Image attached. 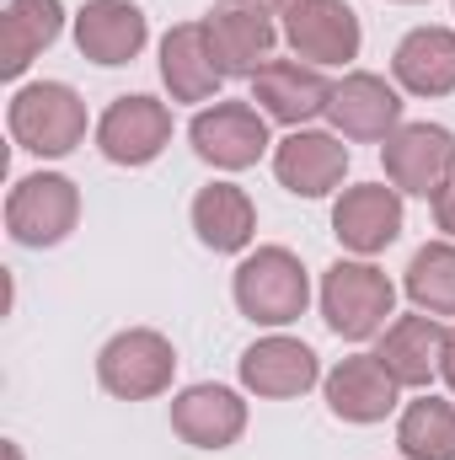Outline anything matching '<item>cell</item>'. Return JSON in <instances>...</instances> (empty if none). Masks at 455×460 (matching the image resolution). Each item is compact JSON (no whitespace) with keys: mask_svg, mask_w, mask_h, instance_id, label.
Wrapping results in <instances>:
<instances>
[{"mask_svg":"<svg viewBox=\"0 0 455 460\" xmlns=\"http://www.w3.org/2000/svg\"><path fill=\"white\" fill-rule=\"evenodd\" d=\"M306 300H311V279H306L300 257L284 252V246H257L236 268V305L257 327H290V322H300Z\"/></svg>","mask_w":455,"mask_h":460,"instance_id":"1","label":"cell"},{"mask_svg":"<svg viewBox=\"0 0 455 460\" xmlns=\"http://www.w3.org/2000/svg\"><path fill=\"white\" fill-rule=\"evenodd\" d=\"M397 311V289L370 262H333L322 273V316L348 343H370L386 332V316Z\"/></svg>","mask_w":455,"mask_h":460,"instance_id":"2","label":"cell"},{"mask_svg":"<svg viewBox=\"0 0 455 460\" xmlns=\"http://www.w3.org/2000/svg\"><path fill=\"white\" fill-rule=\"evenodd\" d=\"M11 139L32 155H70L86 139V102L65 81H32L11 97Z\"/></svg>","mask_w":455,"mask_h":460,"instance_id":"3","label":"cell"},{"mask_svg":"<svg viewBox=\"0 0 455 460\" xmlns=\"http://www.w3.org/2000/svg\"><path fill=\"white\" fill-rule=\"evenodd\" d=\"M81 220V193L59 172H32L5 199V230L22 246H59Z\"/></svg>","mask_w":455,"mask_h":460,"instance_id":"4","label":"cell"},{"mask_svg":"<svg viewBox=\"0 0 455 460\" xmlns=\"http://www.w3.org/2000/svg\"><path fill=\"white\" fill-rule=\"evenodd\" d=\"M386 177L397 193H413V199H440L455 182V134L440 123H402L386 150Z\"/></svg>","mask_w":455,"mask_h":460,"instance_id":"5","label":"cell"},{"mask_svg":"<svg viewBox=\"0 0 455 460\" xmlns=\"http://www.w3.org/2000/svg\"><path fill=\"white\" fill-rule=\"evenodd\" d=\"M172 369H177V353L150 327H129V332H118L113 343L97 353V380L118 402H150V396H161L172 385Z\"/></svg>","mask_w":455,"mask_h":460,"instance_id":"6","label":"cell"},{"mask_svg":"<svg viewBox=\"0 0 455 460\" xmlns=\"http://www.w3.org/2000/svg\"><path fill=\"white\" fill-rule=\"evenodd\" d=\"M204 32H210V54L226 70V81L230 75H257L273 59V43H279L273 16L257 0H226V5H215L204 16Z\"/></svg>","mask_w":455,"mask_h":460,"instance_id":"7","label":"cell"},{"mask_svg":"<svg viewBox=\"0 0 455 460\" xmlns=\"http://www.w3.org/2000/svg\"><path fill=\"white\" fill-rule=\"evenodd\" d=\"M188 139H193L199 161H210L220 172H246L268 150V123L252 102H215L188 123Z\"/></svg>","mask_w":455,"mask_h":460,"instance_id":"8","label":"cell"},{"mask_svg":"<svg viewBox=\"0 0 455 460\" xmlns=\"http://www.w3.org/2000/svg\"><path fill=\"white\" fill-rule=\"evenodd\" d=\"M252 102H257V113L273 118V123L306 128L317 113H327V102H333V81H327L317 65H300V59H268V65L252 75Z\"/></svg>","mask_w":455,"mask_h":460,"instance_id":"9","label":"cell"},{"mask_svg":"<svg viewBox=\"0 0 455 460\" xmlns=\"http://www.w3.org/2000/svg\"><path fill=\"white\" fill-rule=\"evenodd\" d=\"M284 43L295 49V59L306 65H348L364 43L359 32V16L348 0H306L284 16Z\"/></svg>","mask_w":455,"mask_h":460,"instance_id":"10","label":"cell"},{"mask_svg":"<svg viewBox=\"0 0 455 460\" xmlns=\"http://www.w3.org/2000/svg\"><path fill=\"white\" fill-rule=\"evenodd\" d=\"M172 139V113L156 97H118L97 123V145L113 166H150Z\"/></svg>","mask_w":455,"mask_h":460,"instance_id":"11","label":"cell"},{"mask_svg":"<svg viewBox=\"0 0 455 460\" xmlns=\"http://www.w3.org/2000/svg\"><path fill=\"white\" fill-rule=\"evenodd\" d=\"M343 172H348V145L322 134V128H295L273 150V177L295 199H327L343 182Z\"/></svg>","mask_w":455,"mask_h":460,"instance_id":"12","label":"cell"},{"mask_svg":"<svg viewBox=\"0 0 455 460\" xmlns=\"http://www.w3.org/2000/svg\"><path fill=\"white\" fill-rule=\"evenodd\" d=\"M333 235H338L348 252H359V257L386 252L402 235V193L386 188V182L348 188L338 204H333Z\"/></svg>","mask_w":455,"mask_h":460,"instance_id":"13","label":"cell"},{"mask_svg":"<svg viewBox=\"0 0 455 460\" xmlns=\"http://www.w3.org/2000/svg\"><path fill=\"white\" fill-rule=\"evenodd\" d=\"M327 118H333V128H338L343 139H364V145L370 139H391L402 128V97L380 75L353 70V75H343L338 86H333Z\"/></svg>","mask_w":455,"mask_h":460,"instance_id":"14","label":"cell"},{"mask_svg":"<svg viewBox=\"0 0 455 460\" xmlns=\"http://www.w3.org/2000/svg\"><path fill=\"white\" fill-rule=\"evenodd\" d=\"M172 429L193 450H226L246 434V402L226 385H188L172 402Z\"/></svg>","mask_w":455,"mask_h":460,"instance_id":"15","label":"cell"},{"mask_svg":"<svg viewBox=\"0 0 455 460\" xmlns=\"http://www.w3.org/2000/svg\"><path fill=\"white\" fill-rule=\"evenodd\" d=\"M322 380V364L317 353L295 338H263L241 353V385L268 396V402H284V396H306L311 385Z\"/></svg>","mask_w":455,"mask_h":460,"instance_id":"16","label":"cell"},{"mask_svg":"<svg viewBox=\"0 0 455 460\" xmlns=\"http://www.w3.org/2000/svg\"><path fill=\"white\" fill-rule=\"evenodd\" d=\"M145 38H150L145 11L129 0H86L76 16V49L92 65H129L145 49Z\"/></svg>","mask_w":455,"mask_h":460,"instance_id":"17","label":"cell"},{"mask_svg":"<svg viewBox=\"0 0 455 460\" xmlns=\"http://www.w3.org/2000/svg\"><path fill=\"white\" fill-rule=\"evenodd\" d=\"M397 391L402 385L391 380V369L375 353H353L327 375V407L343 423H380L397 407Z\"/></svg>","mask_w":455,"mask_h":460,"instance_id":"18","label":"cell"},{"mask_svg":"<svg viewBox=\"0 0 455 460\" xmlns=\"http://www.w3.org/2000/svg\"><path fill=\"white\" fill-rule=\"evenodd\" d=\"M161 81L172 92V102H210L226 81V70L210 54V32L204 22H183L161 38Z\"/></svg>","mask_w":455,"mask_h":460,"instance_id":"19","label":"cell"},{"mask_svg":"<svg viewBox=\"0 0 455 460\" xmlns=\"http://www.w3.org/2000/svg\"><path fill=\"white\" fill-rule=\"evenodd\" d=\"M397 81L413 97H451L455 92V32L451 27H418L391 54Z\"/></svg>","mask_w":455,"mask_h":460,"instance_id":"20","label":"cell"},{"mask_svg":"<svg viewBox=\"0 0 455 460\" xmlns=\"http://www.w3.org/2000/svg\"><path fill=\"white\" fill-rule=\"evenodd\" d=\"M375 358L391 369L397 385H429L434 369H440V358H445V327L434 316H424V311L418 316H402V322L386 327Z\"/></svg>","mask_w":455,"mask_h":460,"instance_id":"21","label":"cell"},{"mask_svg":"<svg viewBox=\"0 0 455 460\" xmlns=\"http://www.w3.org/2000/svg\"><path fill=\"white\" fill-rule=\"evenodd\" d=\"M65 32V5L59 0H11L5 22H0V70L22 75L54 38Z\"/></svg>","mask_w":455,"mask_h":460,"instance_id":"22","label":"cell"},{"mask_svg":"<svg viewBox=\"0 0 455 460\" xmlns=\"http://www.w3.org/2000/svg\"><path fill=\"white\" fill-rule=\"evenodd\" d=\"M193 230L210 252H241L257 230V209L236 182H210L193 199Z\"/></svg>","mask_w":455,"mask_h":460,"instance_id":"23","label":"cell"},{"mask_svg":"<svg viewBox=\"0 0 455 460\" xmlns=\"http://www.w3.org/2000/svg\"><path fill=\"white\" fill-rule=\"evenodd\" d=\"M397 450L407 460H455V402L418 396L397 423Z\"/></svg>","mask_w":455,"mask_h":460,"instance_id":"24","label":"cell"},{"mask_svg":"<svg viewBox=\"0 0 455 460\" xmlns=\"http://www.w3.org/2000/svg\"><path fill=\"white\" fill-rule=\"evenodd\" d=\"M407 300L424 316H455V241H429L407 262Z\"/></svg>","mask_w":455,"mask_h":460,"instance_id":"25","label":"cell"},{"mask_svg":"<svg viewBox=\"0 0 455 460\" xmlns=\"http://www.w3.org/2000/svg\"><path fill=\"white\" fill-rule=\"evenodd\" d=\"M434 220H440V230L455 241V182L440 193V199H434Z\"/></svg>","mask_w":455,"mask_h":460,"instance_id":"26","label":"cell"},{"mask_svg":"<svg viewBox=\"0 0 455 460\" xmlns=\"http://www.w3.org/2000/svg\"><path fill=\"white\" fill-rule=\"evenodd\" d=\"M440 375H445V385L455 391V327L445 332V358H440Z\"/></svg>","mask_w":455,"mask_h":460,"instance_id":"27","label":"cell"},{"mask_svg":"<svg viewBox=\"0 0 455 460\" xmlns=\"http://www.w3.org/2000/svg\"><path fill=\"white\" fill-rule=\"evenodd\" d=\"M257 5H263V11H279V16H290V11H295V5H306V0H257Z\"/></svg>","mask_w":455,"mask_h":460,"instance_id":"28","label":"cell"},{"mask_svg":"<svg viewBox=\"0 0 455 460\" xmlns=\"http://www.w3.org/2000/svg\"><path fill=\"white\" fill-rule=\"evenodd\" d=\"M5 460H22V456H16V445H5Z\"/></svg>","mask_w":455,"mask_h":460,"instance_id":"29","label":"cell"},{"mask_svg":"<svg viewBox=\"0 0 455 460\" xmlns=\"http://www.w3.org/2000/svg\"><path fill=\"white\" fill-rule=\"evenodd\" d=\"M397 5H418V0H397Z\"/></svg>","mask_w":455,"mask_h":460,"instance_id":"30","label":"cell"}]
</instances>
